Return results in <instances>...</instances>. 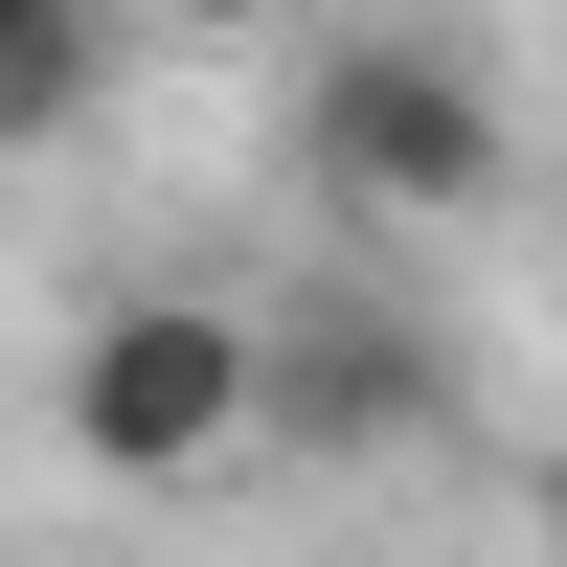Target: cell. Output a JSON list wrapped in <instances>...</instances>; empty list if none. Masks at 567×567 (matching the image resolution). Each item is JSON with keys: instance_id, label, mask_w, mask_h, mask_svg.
Returning <instances> with one entry per match:
<instances>
[{"instance_id": "6", "label": "cell", "mask_w": 567, "mask_h": 567, "mask_svg": "<svg viewBox=\"0 0 567 567\" xmlns=\"http://www.w3.org/2000/svg\"><path fill=\"white\" fill-rule=\"evenodd\" d=\"M23 23H114V0H0V45H23Z\"/></svg>"}, {"instance_id": "3", "label": "cell", "mask_w": 567, "mask_h": 567, "mask_svg": "<svg viewBox=\"0 0 567 567\" xmlns=\"http://www.w3.org/2000/svg\"><path fill=\"white\" fill-rule=\"evenodd\" d=\"M272 432L296 454H432L454 432V341L386 318V296H296L272 318Z\"/></svg>"}, {"instance_id": "1", "label": "cell", "mask_w": 567, "mask_h": 567, "mask_svg": "<svg viewBox=\"0 0 567 567\" xmlns=\"http://www.w3.org/2000/svg\"><path fill=\"white\" fill-rule=\"evenodd\" d=\"M296 182L341 227H454V205H499V91L454 69V45L363 23V45L296 69Z\"/></svg>"}, {"instance_id": "5", "label": "cell", "mask_w": 567, "mask_h": 567, "mask_svg": "<svg viewBox=\"0 0 567 567\" xmlns=\"http://www.w3.org/2000/svg\"><path fill=\"white\" fill-rule=\"evenodd\" d=\"M159 23H205V45H272V23H318V0H159Z\"/></svg>"}, {"instance_id": "4", "label": "cell", "mask_w": 567, "mask_h": 567, "mask_svg": "<svg viewBox=\"0 0 567 567\" xmlns=\"http://www.w3.org/2000/svg\"><path fill=\"white\" fill-rule=\"evenodd\" d=\"M91 45H114V23H23V45H0V136H69L91 114Z\"/></svg>"}, {"instance_id": "2", "label": "cell", "mask_w": 567, "mask_h": 567, "mask_svg": "<svg viewBox=\"0 0 567 567\" xmlns=\"http://www.w3.org/2000/svg\"><path fill=\"white\" fill-rule=\"evenodd\" d=\"M250 432H272V318L114 296L69 341V454H91V477H205V454H250Z\"/></svg>"}]
</instances>
